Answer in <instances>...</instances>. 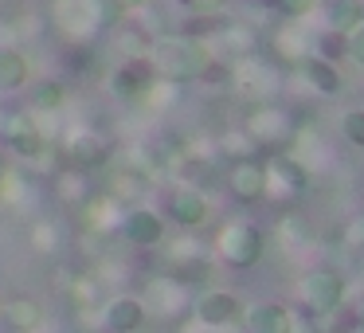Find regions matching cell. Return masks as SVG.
Segmentation results:
<instances>
[{"label":"cell","mask_w":364,"mask_h":333,"mask_svg":"<svg viewBox=\"0 0 364 333\" xmlns=\"http://www.w3.org/2000/svg\"><path fill=\"white\" fill-rule=\"evenodd\" d=\"M208 275H212V270H208V263H204V259H196V263H184V267H176V278H181V282H204Z\"/></svg>","instance_id":"cell-21"},{"label":"cell","mask_w":364,"mask_h":333,"mask_svg":"<svg viewBox=\"0 0 364 333\" xmlns=\"http://www.w3.org/2000/svg\"><path fill=\"white\" fill-rule=\"evenodd\" d=\"M341 130H345L348 142L364 149V110H360V106H356V110H345V118H341Z\"/></svg>","instance_id":"cell-19"},{"label":"cell","mask_w":364,"mask_h":333,"mask_svg":"<svg viewBox=\"0 0 364 333\" xmlns=\"http://www.w3.org/2000/svg\"><path fill=\"white\" fill-rule=\"evenodd\" d=\"M262 247H267V236L259 231V223H247V220H235L220 231V255L231 263V267L247 270L262 259Z\"/></svg>","instance_id":"cell-2"},{"label":"cell","mask_w":364,"mask_h":333,"mask_svg":"<svg viewBox=\"0 0 364 333\" xmlns=\"http://www.w3.org/2000/svg\"><path fill=\"white\" fill-rule=\"evenodd\" d=\"M110 4H114L118 12H134V9H141L145 0H110Z\"/></svg>","instance_id":"cell-26"},{"label":"cell","mask_w":364,"mask_h":333,"mask_svg":"<svg viewBox=\"0 0 364 333\" xmlns=\"http://www.w3.org/2000/svg\"><path fill=\"white\" fill-rule=\"evenodd\" d=\"M345 236H348V243H353V247H364V216H356V220L348 223Z\"/></svg>","instance_id":"cell-24"},{"label":"cell","mask_w":364,"mask_h":333,"mask_svg":"<svg viewBox=\"0 0 364 333\" xmlns=\"http://www.w3.org/2000/svg\"><path fill=\"white\" fill-rule=\"evenodd\" d=\"M106 325L114 333H137L145 325V306L134 298V294H122L106 306Z\"/></svg>","instance_id":"cell-10"},{"label":"cell","mask_w":364,"mask_h":333,"mask_svg":"<svg viewBox=\"0 0 364 333\" xmlns=\"http://www.w3.org/2000/svg\"><path fill=\"white\" fill-rule=\"evenodd\" d=\"M317 51H321V59H329V63H333V59L348 56V36L345 32H333V28H329V32L317 40Z\"/></svg>","instance_id":"cell-17"},{"label":"cell","mask_w":364,"mask_h":333,"mask_svg":"<svg viewBox=\"0 0 364 333\" xmlns=\"http://www.w3.org/2000/svg\"><path fill=\"white\" fill-rule=\"evenodd\" d=\"M184 9H192V12H212V9H220L223 0H181Z\"/></svg>","instance_id":"cell-25"},{"label":"cell","mask_w":364,"mask_h":333,"mask_svg":"<svg viewBox=\"0 0 364 333\" xmlns=\"http://www.w3.org/2000/svg\"><path fill=\"white\" fill-rule=\"evenodd\" d=\"M106 157H110V145H106V137H98V134H79V137H71V145H67V161H71L75 169H98Z\"/></svg>","instance_id":"cell-11"},{"label":"cell","mask_w":364,"mask_h":333,"mask_svg":"<svg viewBox=\"0 0 364 333\" xmlns=\"http://www.w3.org/2000/svg\"><path fill=\"white\" fill-rule=\"evenodd\" d=\"M28 83V59L16 48H0V90H20Z\"/></svg>","instance_id":"cell-15"},{"label":"cell","mask_w":364,"mask_h":333,"mask_svg":"<svg viewBox=\"0 0 364 333\" xmlns=\"http://www.w3.org/2000/svg\"><path fill=\"white\" fill-rule=\"evenodd\" d=\"M168 220H176L181 228H196L208 220V200L204 192H196V184H181L168 192Z\"/></svg>","instance_id":"cell-7"},{"label":"cell","mask_w":364,"mask_h":333,"mask_svg":"<svg viewBox=\"0 0 364 333\" xmlns=\"http://www.w3.org/2000/svg\"><path fill=\"white\" fill-rule=\"evenodd\" d=\"M360 20H364V12L356 9H348V4H337V9H333V32H353V28H360Z\"/></svg>","instance_id":"cell-18"},{"label":"cell","mask_w":364,"mask_h":333,"mask_svg":"<svg viewBox=\"0 0 364 333\" xmlns=\"http://www.w3.org/2000/svg\"><path fill=\"white\" fill-rule=\"evenodd\" d=\"M0 165H4V153H0Z\"/></svg>","instance_id":"cell-28"},{"label":"cell","mask_w":364,"mask_h":333,"mask_svg":"<svg viewBox=\"0 0 364 333\" xmlns=\"http://www.w3.org/2000/svg\"><path fill=\"white\" fill-rule=\"evenodd\" d=\"M153 83H157V67H153V59H149V56H137V59H129V63H122L118 71H114L110 90L129 102V98L145 95Z\"/></svg>","instance_id":"cell-6"},{"label":"cell","mask_w":364,"mask_h":333,"mask_svg":"<svg viewBox=\"0 0 364 333\" xmlns=\"http://www.w3.org/2000/svg\"><path fill=\"white\" fill-rule=\"evenodd\" d=\"M278 173V181L286 184V189H306V169H301V161L294 157H274V165H270Z\"/></svg>","instance_id":"cell-16"},{"label":"cell","mask_w":364,"mask_h":333,"mask_svg":"<svg viewBox=\"0 0 364 333\" xmlns=\"http://www.w3.org/2000/svg\"><path fill=\"white\" fill-rule=\"evenodd\" d=\"M356 325L364 329V298H360V306H356Z\"/></svg>","instance_id":"cell-27"},{"label":"cell","mask_w":364,"mask_h":333,"mask_svg":"<svg viewBox=\"0 0 364 333\" xmlns=\"http://www.w3.org/2000/svg\"><path fill=\"white\" fill-rule=\"evenodd\" d=\"M274 9L282 12V16H306V12L314 9V0H274Z\"/></svg>","instance_id":"cell-22"},{"label":"cell","mask_w":364,"mask_h":333,"mask_svg":"<svg viewBox=\"0 0 364 333\" xmlns=\"http://www.w3.org/2000/svg\"><path fill=\"white\" fill-rule=\"evenodd\" d=\"M126 239L137 247H153L165 239V220H161L153 208H134L126 212Z\"/></svg>","instance_id":"cell-8"},{"label":"cell","mask_w":364,"mask_h":333,"mask_svg":"<svg viewBox=\"0 0 364 333\" xmlns=\"http://www.w3.org/2000/svg\"><path fill=\"white\" fill-rule=\"evenodd\" d=\"M59 102H63V87H59V83H43V87L36 90V106H40V110H55Z\"/></svg>","instance_id":"cell-20"},{"label":"cell","mask_w":364,"mask_h":333,"mask_svg":"<svg viewBox=\"0 0 364 333\" xmlns=\"http://www.w3.org/2000/svg\"><path fill=\"white\" fill-rule=\"evenodd\" d=\"M301 298L314 314H329L345 302V278L337 270H309L306 282H301Z\"/></svg>","instance_id":"cell-3"},{"label":"cell","mask_w":364,"mask_h":333,"mask_svg":"<svg viewBox=\"0 0 364 333\" xmlns=\"http://www.w3.org/2000/svg\"><path fill=\"white\" fill-rule=\"evenodd\" d=\"M0 314L9 317V325H12V329H20V333L40 329V322H43V306H40V298H32V294L9 298V306H0Z\"/></svg>","instance_id":"cell-13"},{"label":"cell","mask_w":364,"mask_h":333,"mask_svg":"<svg viewBox=\"0 0 364 333\" xmlns=\"http://www.w3.org/2000/svg\"><path fill=\"white\" fill-rule=\"evenodd\" d=\"M4 145L24 161H36V157L48 153V137L40 134V122H36L32 114H12V118L4 122Z\"/></svg>","instance_id":"cell-4"},{"label":"cell","mask_w":364,"mask_h":333,"mask_svg":"<svg viewBox=\"0 0 364 333\" xmlns=\"http://www.w3.org/2000/svg\"><path fill=\"white\" fill-rule=\"evenodd\" d=\"M301 75L309 79V87L321 90V95H341V71L329 63V59L321 56H309L306 63H301Z\"/></svg>","instance_id":"cell-14"},{"label":"cell","mask_w":364,"mask_h":333,"mask_svg":"<svg viewBox=\"0 0 364 333\" xmlns=\"http://www.w3.org/2000/svg\"><path fill=\"white\" fill-rule=\"evenodd\" d=\"M348 56L364 67V24L356 28V32H348Z\"/></svg>","instance_id":"cell-23"},{"label":"cell","mask_w":364,"mask_h":333,"mask_svg":"<svg viewBox=\"0 0 364 333\" xmlns=\"http://www.w3.org/2000/svg\"><path fill=\"white\" fill-rule=\"evenodd\" d=\"M247 329L251 333H294V317L286 306L267 302V306H255L251 314H247Z\"/></svg>","instance_id":"cell-12"},{"label":"cell","mask_w":364,"mask_h":333,"mask_svg":"<svg viewBox=\"0 0 364 333\" xmlns=\"http://www.w3.org/2000/svg\"><path fill=\"white\" fill-rule=\"evenodd\" d=\"M267 181H270V169L262 165L259 157H243L231 165L228 173V189L235 200H243V204H255V200L267 196Z\"/></svg>","instance_id":"cell-5"},{"label":"cell","mask_w":364,"mask_h":333,"mask_svg":"<svg viewBox=\"0 0 364 333\" xmlns=\"http://www.w3.org/2000/svg\"><path fill=\"white\" fill-rule=\"evenodd\" d=\"M149 59L157 67V75H165V79H200L212 67L208 48L196 40H165L153 48Z\"/></svg>","instance_id":"cell-1"},{"label":"cell","mask_w":364,"mask_h":333,"mask_svg":"<svg viewBox=\"0 0 364 333\" xmlns=\"http://www.w3.org/2000/svg\"><path fill=\"white\" fill-rule=\"evenodd\" d=\"M196 317L204 325H228L239 317V298L228 290H208L196 298Z\"/></svg>","instance_id":"cell-9"},{"label":"cell","mask_w":364,"mask_h":333,"mask_svg":"<svg viewBox=\"0 0 364 333\" xmlns=\"http://www.w3.org/2000/svg\"><path fill=\"white\" fill-rule=\"evenodd\" d=\"M0 306H4V298H0Z\"/></svg>","instance_id":"cell-29"}]
</instances>
